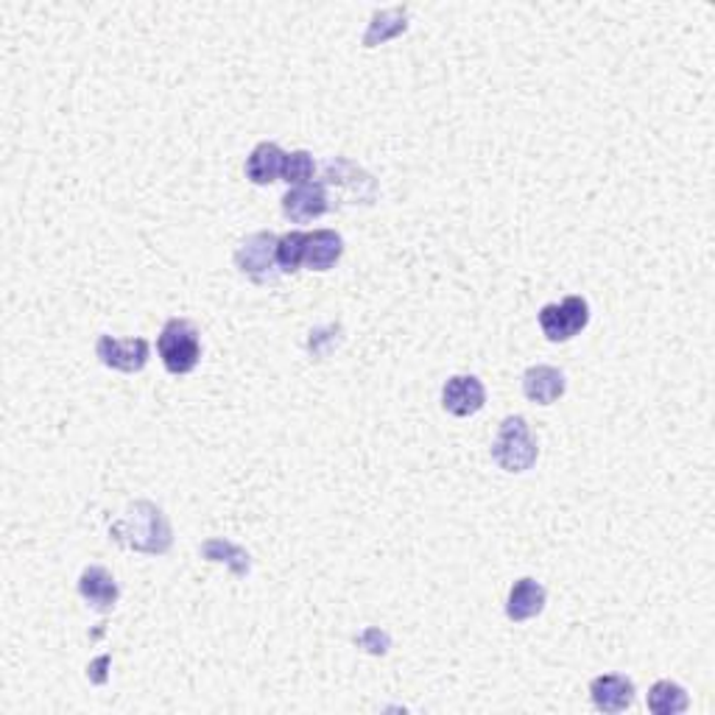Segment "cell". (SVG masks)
<instances>
[{"label": "cell", "instance_id": "obj_5", "mask_svg": "<svg viewBox=\"0 0 715 715\" xmlns=\"http://www.w3.org/2000/svg\"><path fill=\"white\" fill-rule=\"evenodd\" d=\"M277 235L274 233H252L241 247L235 249V266L254 286H277L280 268H277Z\"/></svg>", "mask_w": 715, "mask_h": 715}, {"label": "cell", "instance_id": "obj_7", "mask_svg": "<svg viewBox=\"0 0 715 715\" xmlns=\"http://www.w3.org/2000/svg\"><path fill=\"white\" fill-rule=\"evenodd\" d=\"M96 355L106 369L137 375L143 372L151 358V344L146 339H115V336H98Z\"/></svg>", "mask_w": 715, "mask_h": 715}, {"label": "cell", "instance_id": "obj_22", "mask_svg": "<svg viewBox=\"0 0 715 715\" xmlns=\"http://www.w3.org/2000/svg\"><path fill=\"white\" fill-rule=\"evenodd\" d=\"M355 643L358 649H364L366 654H375V657H384V654H389L391 649L389 631L377 629V626H366V629L355 638Z\"/></svg>", "mask_w": 715, "mask_h": 715}, {"label": "cell", "instance_id": "obj_3", "mask_svg": "<svg viewBox=\"0 0 715 715\" xmlns=\"http://www.w3.org/2000/svg\"><path fill=\"white\" fill-rule=\"evenodd\" d=\"M540 459V444L528 428L526 416H506L492 442V462L503 473H526Z\"/></svg>", "mask_w": 715, "mask_h": 715}, {"label": "cell", "instance_id": "obj_4", "mask_svg": "<svg viewBox=\"0 0 715 715\" xmlns=\"http://www.w3.org/2000/svg\"><path fill=\"white\" fill-rule=\"evenodd\" d=\"M156 352L163 358V366L171 375H188L202 361V339H199V327L190 319H174L165 322L156 339Z\"/></svg>", "mask_w": 715, "mask_h": 715}, {"label": "cell", "instance_id": "obj_10", "mask_svg": "<svg viewBox=\"0 0 715 715\" xmlns=\"http://www.w3.org/2000/svg\"><path fill=\"white\" fill-rule=\"evenodd\" d=\"M78 595L87 601V606L101 615L115 610L117 599H121V590H117V581L106 567L90 565L81 570L78 576Z\"/></svg>", "mask_w": 715, "mask_h": 715}, {"label": "cell", "instance_id": "obj_12", "mask_svg": "<svg viewBox=\"0 0 715 715\" xmlns=\"http://www.w3.org/2000/svg\"><path fill=\"white\" fill-rule=\"evenodd\" d=\"M565 391V372L556 369V366H531V369H526V375H523V394H526L534 405L560 403Z\"/></svg>", "mask_w": 715, "mask_h": 715}, {"label": "cell", "instance_id": "obj_16", "mask_svg": "<svg viewBox=\"0 0 715 715\" xmlns=\"http://www.w3.org/2000/svg\"><path fill=\"white\" fill-rule=\"evenodd\" d=\"M405 32H409V9H380V12L372 14L369 28L364 34V48L386 46L389 39H397Z\"/></svg>", "mask_w": 715, "mask_h": 715}, {"label": "cell", "instance_id": "obj_14", "mask_svg": "<svg viewBox=\"0 0 715 715\" xmlns=\"http://www.w3.org/2000/svg\"><path fill=\"white\" fill-rule=\"evenodd\" d=\"M344 254V238L336 229H316L308 238L305 268L311 272H330Z\"/></svg>", "mask_w": 715, "mask_h": 715}, {"label": "cell", "instance_id": "obj_17", "mask_svg": "<svg viewBox=\"0 0 715 715\" xmlns=\"http://www.w3.org/2000/svg\"><path fill=\"white\" fill-rule=\"evenodd\" d=\"M199 553H202V560L215 562V565H227L238 579L249 576V570H252V556L241 545H235L233 540H224V537H213V540L202 542Z\"/></svg>", "mask_w": 715, "mask_h": 715}, {"label": "cell", "instance_id": "obj_19", "mask_svg": "<svg viewBox=\"0 0 715 715\" xmlns=\"http://www.w3.org/2000/svg\"><path fill=\"white\" fill-rule=\"evenodd\" d=\"M308 238H311V233H300V229L280 235V241H277V268H280V274H293L305 266Z\"/></svg>", "mask_w": 715, "mask_h": 715}, {"label": "cell", "instance_id": "obj_1", "mask_svg": "<svg viewBox=\"0 0 715 715\" xmlns=\"http://www.w3.org/2000/svg\"><path fill=\"white\" fill-rule=\"evenodd\" d=\"M110 540L129 548V551L163 556L174 545V531H171V523L163 509L154 506L151 501H137L112 523Z\"/></svg>", "mask_w": 715, "mask_h": 715}, {"label": "cell", "instance_id": "obj_6", "mask_svg": "<svg viewBox=\"0 0 715 715\" xmlns=\"http://www.w3.org/2000/svg\"><path fill=\"white\" fill-rule=\"evenodd\" d=\"M540 330L551 344H565L576 339L587 325H590V305L585 297L570 293L562 302H551L540 311Z\"/></svg>", "mask_w": 715, "mask_h": 715}, {"label": "cell", "instance_id": "obj_13", "mask_svg": "<svg viewBox=\"0 0 715 715\" xmlns=\"http://www.w3.org/2000/svg\"><path fill=\"white\" fill-rule=\"evenodd\" d=\"M548 592L545 587L540 585L537 579H517L509 590L506 599V618L512 624H526V620L537 618L542 610H545Z\"/></svg>", "mask_w": 715, "mask_h": 715}, {"label": "cell", "instance_id": "obj_20", "mask_svg": "<svg viewBox=\"0 0 715 715\" xmlns=\"http://www.w3.org/2000/svg\"><path fill=\"white\" fill-rule=\"evenodd\" d=\"M313 174H316V160H313L311 151L300 149L286 154V163H283L280 179L288 183L291 188H300V185H311Z\"/></svg>", "mask_w": 715, "mask_h": 715}, {"label": "cell", "instance_id": "obj_15", "mask_svg": "<svg viewBox=\"0 0 715 715\" xmlns=\"http://www.w3.org/2000/svg\"><path fill=\"white\" fill-rule=\"evenodd\" d=\"M286 151L277 143H258L247 160V179L252 185H272L280 179Z\"/></svg>", "mask_w": 715, "mask_h": 715}, {"label": "cell", "instance_id": "obj_11", "mask_svg": "<svg viewBox=\"0 0 715 715\" xmlns=\"http://www.w3.org/2000/svg\"><path fill=\"white\" fill-rule=\"evenodd\" d=\"M635 682L620 674H601L590 682V699L601 713H624L635 704Z\"/></svg>", "mask_w": 715, "mask_h": 715}, {"label": "cell", "instance_id": "obj_18", "mask_svg": "<svg viewBox=\"0 0 715 715\" xmlns=\"http://www.w3.org/2000/svg\"><path fill=\"white\" fill-rule=\"evenodd\" d=\"M645 704H649L654 715H677L690 707V699L682 685L670 682V679H660V682L651 685Z\"/></svg>", "mask_w": 715, "mask_h": 715}, {"label": "cell", "instance_id": "obj_2", "mask_svg": "<svg viewBox=\"0 0 715 715\" xmlns=\"http://www.w3.org/2000/svg\"><path fill=\"white\" fill-rule=\"evenodd\" d=\"M322 185L333 204H375L377 183L369 171L355 165L347 156H330L322 168Z\"/></svg>", "mask_w": 715, "mask_h": 715}, {"label": "cell", "instance_id": "obj_9", "mask_svg": "<svg viewBox=\"0 0 715 715\" xmlns=\"http://www.w3.org/2000/svg\"><path fill=\"white\" fill-rule=\"evenodd\" d=\"M283 202V215L293 224H308L313 218H322V215L330 210V199H327V190L322 183L300 185V188H291L280 199Z\"/></svg>", "mask_w": 715, "mask_h": 715}, {"label": "cell", "instance_id": "obj_21", "mask_svg": "<svg viewBox=\"0 0 715 715\" xmlns=\"http://www.w3.org/2000/svg\"><path fill=\"white\" fill-rule=\"evenodd\" d=\"M341 327L339 325H327V327H316V330H311V339H308V352H311V358H327L330 355L336 347L344 341V336H341Z\"/></svg>", "mask_w": 715, "mask_h": 715}, {"label": "cell", "instance_id": "obj_23", "mask_svg": "<svg viewBox=\"0 0 715 715\" xmlns=\"http://www.w3.org/2000/svg\"><path fill=\"white\" fill-rule=\"evenodd\" d=\"M110 663H112V657L110 654H104V657H98L96 663L87 665V679H90L92 685H106V679H110V674H106Z\"/></svg>", "mask_w": 715, "mask_h": 715}, {"label": "cell", "instance_id": "obj_8", "mask_svg": "<svg viewBox=\"0 0 715 715\" xmlns=\"http://www.w3.org/2000/svg\"><path fill=\"white\" fill-rule=\"evenodd\" d=\"M487 405V389L475 375H453L442 386V409L453 416H473Z\"/></svg>", "mask_w": 715, "mask_h": 715}]
</instances>
